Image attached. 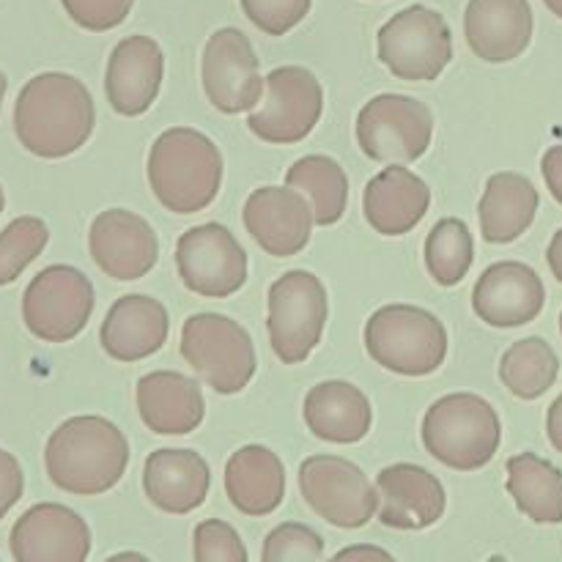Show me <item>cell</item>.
Listing matches in <instances>:
<instances>
[{
    "label": "cell",
    "mask_w": 562,
    "mask_h": 562,
    "mask_svg": "<svg viewBox=\"0 0 562 562\" xmlns=\"http://www.w3.org/2000/svg\"><path fill=\"white\" fill-rule=\"evenodd\" d=\"M203 91L225 115L256 110L267 80H261L256 49L239 27H220L203 49Z\"/></svg>",
    "instance_id": "5bb4252c"
},
{
    "label": "cell",
    "mask_w": 562,
    "mask_h": 562,
    "mask_svg": "<svg viewBox=\"0 0 562 562\" xmlns=\"http://www.w3.org/2000/svg\"><path fill=\"white\" fill-rule=\"evenodd\" d=\"M547 261H549V269H552L554 278H558L562 283V228L552 236V241H549Z\"/></svg>",
    "instance_id": "b9f144b4"
},
{
    "label": "cell",
    "mask_w": 562,
    "mask_h": 562,
    "mask_svg": "<svg viewBox=\"0 0 562 562\" xmlns=\"http://www.w3.org/2000/svg\"><path fill=\"white\" fill-rule=\"evenodd\" d=\"M93 263L113 280H140L157 267L159 239L151 223L130 209L97 214L88 231Z\"/></svg>",
    "instance_id": "9a60e30c"
},
{
    "label": "cell",
    "mask_w": 562,
    "mask_h": 562,
    "mask_svg": "<svg viewBox=\"0 0 562 562\" xmlns=\"http://www.w3.org/2000/svg\"><path fill=\"white\" fill-rule=\"evenodd\" d=\"M261 558L263 562H316L324 558V538L313 527L285 521L269 532Z\"/></svg>",
    "instance_id": "836d02e7"
},
{
    "label": "cell",
    "mask_w": 562,
    "mask_h": 562,
    "mask_svg": "<svg viewBox=\"0 0 562 562\" xmlns=\"http://www.w3.org/2000/svg\"><path fill=\"white\" fill-rule=\"evenodd\" d=\"M9 543L16 562H82L91 554V530L66 505L42 503L16 519Z\"/></svg>",
    "instance_id": "e0dca14e"
},
{
    "label": "cell",
    "mask_w": 562,
    "mask_h": 562,
    "mask_svg": "<svg viewBox=\"0 0 562 562\" xmlns=\"http://www.w3.org/2000/svg\"><path fill=\"white\" fill-rule=\"evenodd\" d=\"M176 269L187 291L225 300L247 283V252L225 225L203 223L176 241Z\"/></svg>",
    "instance_id": "4fadbf2b"
},
{
    "label": "cell",
    "mask_w": 562,
    "mask_h": 562,
    "mask_svg": "<svg viewBox=\"0 0 562 562\" xmlns=\"http://www.w3.org/2000/svg\"><path fill=\"white\" fill-rule=\"evenodd\" d=\"M379 60L406 82H431L453 60L448 20L428 5H409L390 16L376 36Z\"/></svg>",
    "instance_id": "ba28073f"
},
{
    "label": "cell",
    "mask_w": 562,
    "mask_h": 562,
    "mask_svg": "<svg viewBox=\"0 0 562 562\" xmlns=\"http://www.w3.org/2000/svg\"><path fill=\"white\" fill-rule=\"evenodd\" d=\"M434 113L404 93H379L357 115V143L373 162H417L431 148Z\"/></svg>",
    "instance_id": "30bf717a"
},
{
    "label": "cell",
    "mask_w": 562,
    "mask_h": 562,
    "mask_svg": "<svg viewBox=\"0 0 562 562\" xmlns=\"http://www.w3.org/2000/svg\"><path fill=\"white\" fill-rule=\"evenodd\" d=\"M505 488L514 497L516 508L536 525L562 521V472L552 461L536 453L514 456L508 459Z\"/></svg>",
    "instance_id": "f1b7e54d"
},
{
    "label": "cell",
    "mask_w": 562,
    "mask_h": 562,
    "mask_svg": "<svg viewBox=\"0 0 562 562\" xmlns=\"http://www.w3.org/2000/svg\"><path fill=\"white\" fill-rule=\"evenodd\" d=\"M541 195L527 176L503 170L486 181L477 217H481V236L488 245H508L516 241L532 223H536Z\"/></svg>",
    "instance_id": "83f0119b"
},
{
    "label": "cell",
    "mask_w": 562,
    "mask_h": 562,
    "mask_svg": "<svg viewBox=\"0 0 562 562\" xmlns=\"http://www.w3.org/2000/svg\"><path fill=\"white\" fill-rule=\"evenodd\" d=\"M393 560V554L387 549H379V547H349V549H340L335 554V560Z\"/></svg>",
    "instance_id": "60d3db41"
},
{
    "label": "cell",
    "mask_w": 562,
    "mask_h": 562,
    "mask_svg": "<svg viewBox=\"0 0 562 562\" xmlns=\"http://www.w3.org/2000/svg\"><path fill=\"white\" fill-rule=\"evenodd\" d=\"M547 434H549V442H552V448L558 450V453H562V393H560V398L549 406Z\"/></svg>",
    "instance_id": "ab89813d"
},
{
    "label": "cell",
    "mask_w": 562,
    "mask_h": 562,
    "mask_svg": "<svg viewBox=\"0 0 562 562\" xmlns=\"http://www.w3.org/2000/svg\"><path fill=\"white\" fill-rule=\"evenodd\" d=\"M49 241V231L44 220L16 217L0 234V285H9L42 256Z\"/></svg>",
    "instance_id": "d6a6232c"
},
{
    "label": "cell",
    "mask_w": 562,
    "mask_h": 562,
    "mask_svg": "<svg viewBox=\"0 0 562 562\" xmlns=\"http://www.w3.org/2000/svg\"><path fill=\"white\" fill-rule=\"evenodd\" d=\"M302 417L313 437L333 445L362 442L373 426V409L368 395L340 379H329V382L307 390Z\"/></svg>",
    "instance_id": "484cf974"
},
{
    "label": "cell",
    "mask_w": 562,
    "mask_h": 562,
    "mask_svg": "<svg viewBox=\"0 0 562 562\" xmlns=\"http://www.w3.org/2000/svg\"><path fill=\"white\" fill-rule=\"evenodd\" d=\"M5 88H9V80H5V75L0 71V108H3V97H5Z\"/></svg>",
    "instance_id": "ee69618b"
},
{
    "label": "cell",
    "mask_w": 562,
    "mask_h": 562,
    "mask_svg": "<svg viewBox=\"0 0 562 562\" xmlns=\"http://www.w3.org/2000/svg\"><path fill=\"white\" fill-rule=\"evenodd\" d=\"M379 521L404 532L428 530L448 508V494L437 475L417 464H390L376 475Z\"/></svg>",
    "instance_id": "d6986e66"
},
{
    "label": "cell",
    "mask_w": 562,
    "mask_h": 562,
    "mask_svg": "<svg viewBox=\"0 0 562 562\" xmlns=\"http://www.w3.org/2000/svg\"><path fill=\"white\" fill-rule=\"evenodd\" d=\"M269 344L283 366H300L322 344L329 316L327 289L305 269H291L269 289Z\"/></svg>",
    "instance_id": "52a82bcc"
},
{
    "label": "cell",
    "mask_w": 562,
    "mask_h": 562,
    "mask_svg": "<svg viewBox=\"0 0 562 562\" xmlns=\"http://www.w3.org/2000/svg\"><path fill=\"white\" fill-rule=\"evenodd\" d=\"M225 494L245 516H269L285 497V467L274 450L245 445L225 464Z\"/></svg>",
    "instance_id": "4316f807"
},
{
    "label": "cell",
    "mask_w": 562,
    "mask_h": 562,
    "mask_svg": "<svg viewBox=\"0 0 562 562\" xmlns=\"http://www.w3.org/2000/svg\"><path fill=\"white\" fill-rule=\"evenodd\" d=\"M241 220L258 247L274 258H291L305 250L316 225L313 203L289 184L252 190Z\"/></svg>",
    "instance_id": "2e32d148"
},
{
    "label": "cell",
    "mask_w": 562,
    "mask_h": 562,
    "mask_svg": "<svg viewBox=\"0 0 562 562\" xmlns=\"http://www.w3.org/2000/svg\"><path fill=\"white\" fill-rule=\"evenodd\" d=\"M543 3H547V9L552 11V14H558L562 20V0H543Z\"/></svg>",
    "instance_id": "7bdbcfd3"
},
{
    "label": "cell",
    "mask_w": 562,
    "mask_h": 562,
    "mask_svg": "<svg viewBox=\"0 0 562 562\" xmlns=\"http://www.w3.org/2000/svg\"><path fill=\"white\" fill-rule=\"evenodd\" d=\"M541 173L547 181L549 192H552L554 201L562 206V146H552L541 159Z\"/></svg>",
    "instance_id": "f35d334b"
},
{
    "label": "cell",
    "mask_w": 562,
    "mask_h": 562,
    "mask_svg": "<svg viewBox=\"0 0 562 562\" xmlns=\"http://www.w3.org/2000/svg\"><path fill=\"white\" fill-rule=\"evenodd\" d=\"M300 492L327 525L360 530L376 516L379 492L366 472L340 456H311L300 467Z\"/></svg>",
    "instance_id": "7c38bea8"
},
{
    "label": "cell",
    "mask_w": 562,
    "mask_h": 562,
    "mask_svg": "<svg viewBox=\"0 0 562 562\" xmlns=\"http://www.w3.org/2000/svg\"><path fill=\"white\" fill-rule=\"evenodd\" d=\"M181 357L220 395H236L256 376L250 333L223 313H195L181 324Z\"/></svg>",
    "instance_id": "8992f818"
},
{
    "label": "cell",
    "mask_w": 562,
    "mask_h": 562,
    "mask_svg": "<svg viewBox=\"0 0 562 562\" xmlns=\"http://www.w3.org/2000/svg\"><path fill=\"white\" fill-rule=\"evenodd\" d=\"M560 357L543 338H525L508 346L499 360V382L521 401H536L554 387Z\"/></svg>",
    "instance_id": "4dcf8cb0"
},
{
    "label": "cell",
    "mask_w": 562,
    "mask_h": 562,
    "mask_svg": "<svg viewBox=\"0 0 562 562\" xmlns=\"http://www.w3.org/2000/svg\"><path fill=\"white\" fill-rule=\"evenodd\" d=\"M148 187L168 212H203L223 187V154L190 126L165 130L148 151Z\"/></svg>",
    "instance_id": "3957f363"
},
{
    "label": "cell",
    "mask_w": 562,
    "mask_h": 562,
    "mask_svg": "<svg viewBox=\"0 0 562 562\" xmlns=\"http://www.w3.org/2000/svg\"><path fill=\"white\" fill-rule=\"evenodd\" d=\"M285 184L311 198L316 225L327 228L344 220L346 206H349V176L333 157L307 154L296 159L285 173Z\"/></svg>",
    "instance_id": "f546056e"
},
{
    "label": "cell",
    "mask_w": 562,
    "mask_h": 562,
    "mask_svg": "<svg viewBox=\"0 0 562 562\" xmlns=\"http://www.w3.org/2000/svg\"><path fill=\"white\" fill-rule=\"evenodd\" d=\"M431 206V190L415 170L393 162L373 176L362 192L368 225L382 236L409 234Z\"/></svg>",
    "instance_id": "d4e9b609"
},
{
    "label": "cell",
    "mask_w": 562,
    "mask_h": 562,
    "mask_svg": "<svg viewBox=\"0 0 562 562\" xmlns=\"http://www.w3.org/2000/svg\"><path fill=\"white\" fill-rule=\"evenodd\" d=\"M97 294L80 269L53 263L27 283L22 294V322L44 344H69L88 327Z\"/></svg>",
    "instance_id": "9c48e42d"
},
{
    "label": "cell",
    "mask_w": 562,
    "mask_h": 562,
    "mask_svg": "<svg viewBox=\"0 0 562 562\" xmlns=\"http://www.w3.org/2000/svg\"><path fill=\"white\" fill-rule=\"evenodd\" d=\"M547 305V289L532 267L521 261L492 263L472 289V311L488 327L514 329L536 322Z\"/></svg>",
    "instance_id": "ac0fdd59"
},
{
    "label": "cell",
    "mask_w": 562,
    "mask_h": 562,
    "mask_svg": "<svg viewBox=\"0 0 562 562\" xmlns=\"http://www.w3.org/2000/svg\"><path fill=\"white\" fill-rule=\"evenodd\" d=\"M475 261V241L470 225L459 217H445L428 231L426 269L439 285L450 289L467 278Z\"/></svg>",
    "instance_id": "1f68e13d"
},
{
    "label": "cell",
    "mask_w": 562,
    "mask_h": 562,
    "mask_svg": "<svg viewBox=\"0 0 562 562\" xmlns=\"http://www.w3.org/2000/svg\"><path fill=\"white\" fill-rule=\"evenodd\" d=\"M71 22L93 33L119 27L130 16L135 0H60Z\"/></svg>",
    "instance_id": "8d00e7d4"
},
{
    "label": "cell",
    "mask_w": 562,
    "mask_h": 562,
    "mask_svg": "<svg viewBox=\"0 0 562 562\" xmlns=\"http://www.w3.org/2000/svg\"><path fill=\"white\" fill-rule=\"evenodd\" d=\"M192 554L198 562H247L239 532L223 519H206L192 532Z\"/></svg>",
    "instance_id": "e575fe53"
},
{
    "label": "cell",
    "mask_w": 562,
    "mask_h": 562,
    "mask_svg": "<svg viewBox=\"0 0 562 562\" xmlns=\"http://www.w3.org/2000/svg\"><path fill=\"white\" fill-rule=\"evenodd\" d=\"M3 206H5V195H3V187H0V212H3Z\"/></svg>",
    "instance_id": "f6af8a7d"
},
{
    "label": "cell",
    "mask_w": 562,
    "mask_h": 562,
    "mask_svg": "<svg viewBox=\"0 0 562 562\" xmlns=\"http://www.w3.org/2000/svg\"><path fill=\"white\" fill-rule=\"evenodd\" d=\"M170 333L168 311L146 294H126L110 305L99 329L104 355L119 362H140L157 355Z\"/></svg>",
    "instance_id": "7402d4cb"
},
{
    "label": "cell",
    "mask_w": 562,
    "mask_h": 562,
    "mask_svg": "<svg viewBox=\"0 0 562 562\" xmlns=\"http://www.w3.org/2000/svg\"><path fill=\"white\" fill-rule=\"evenodd\" d=\"M130 456V442L115 423L99 415H80L55 428L44 448V467L60 492L97 497L119 486Z\"/></svg>",
    "instance_id": "7a4b0ae2"
},
{
    "label": "cell",
    "mask_w": 562,
    "mask_h": 562,
    "mask_svg": "<svg viewBox=\"0 0 562 562\" xmlns=\"http://www.w3.org/2000/svg\"><path fill=\"white\" fill-rule=\"evenodd\" d=\"M536 20L530 0H470L464 36L472 53L486 64H508L532 42Z\"/></svg>",
    "instance_id": "44dd1931"
},
{
    "label": "cell",
    "mask_w": 562,
    "mask_h": 562,
    "mask_svg": "<svg viewBox=\"0 0 562 562\" xmlns=\"http://www.w3.org/2000/svg\"><path fill=\"white\" fill-rule=\"evenodd\" d=\"M366 349L384 371L431 376L448 357V329L426 307L384 305L368 318Z\"/></svg>",
    "instance_id": "5b68a950"
},
{
    "label": "cell",
    "mask_w": 562,
    "mask_h": 562,
    "mask_svg": "<svg viewBox=\"0 0 562 562\" xmlns=\"http://www.w3.org/2000/svg\"><path fill=\"white\" fill-rule=\"evenodd\" d=\"M212 472L195 450H154L143 467V492L162 514L184 516L206 503Z\"/></svg>",
    "instance_id": "cb8c5ba5"
},
{
    "label": "cell",
    "mask_w": 562,
    "mask_h": 562,
    "mask_svg": "<svg viewBox=\"0 0 562 562\" xmlns=\"http://www.w3.org/2000/svg\"><path fill=\"white\" fill-rule=\"evenodd\" d=\"M97 108L86 82L64 71H44L22 86L14 104V132L42 159L80 151L93 135Z\"/></svg>",
    "instance_id": "6da1fadb"
},
{
    "label": "cell",
    "mask_w": 562,
    "mask_h": 562,
    "mask_svg": "<svg viewBox=\"0 0 562 562\" xmlns=\"http://www.w3.org/2000/svg\"><path fill=\"white\" fill-rule=\"evenodd\" d=\"M324 113V88L305 66H278L267 75V97L250 110L247 126L263 143L291 146L316 130Z\"/></svg>",
    "instance_id": "8fae6325"
},
{
    "label": "cell",
    "mask_w": 562,
    "mask_h": 562,
    "mask_svg": "<svg viewBox=\"0 0 562 562\" xmlns=\"http://www.w3.org/2000/svg\"><path fill=\"white\" fill-rule=\"evenodd\" d=\"M560 333H562V313H560Z\"/></svg>",
    "instance_id": "bcb514c9"
},
{
    "label": "cell",
    "mask_w": 562,
    "mask_h": 562,
    "mask_svg": "<svg viewBox=\"0 0 562 562\" xmlns=\"http://www.w3.org/2000/svg\"><path fill=\"white\" fill-rule=\"evenodd\" d=\"M503 423L497 409L475 393H450L423 417V445L439 464L475 472L497 456Z\"/></svg>",
    "instance_id": "277c9868"
},
{
    "label": "cell",
    "mask_w": 562,
    "mask_h": 562,
    "mask_svg": "<svg viewBox=\"0 0 562 562\" xmlns=\"http://www.w3.org/2000/svg\"><path fill=\"white\" fill-rule=\"evenodd\" d=\"M313 0H241L247 20L267 36H285L311 11Z\"/></svg>",
    "instance_id": "d590c367"
},
{
    "label": "cell",
    "mask_w": 562,
    "mask_h": 562,
    "mask_svg": "<svg viewBox=\"0 0 562 562\" xmlns=\"http://www.w3.org/2000/svg\"><path fill=\"white\" fill-rule=\"evenodd\" d=\"M22 488H25V477H22L20 461L9 450L0 448V519L20 503Z\"/></svg>",
    "instance_id": "74e56055"
},
{
    "label": "cell",
    "mask_w": 562,
    "mask_h": 562,
    "mask_svg": "<svg viewBox=\"0 0 562 562\" xmlns=\"http://www.w3.org/2000/svg\"><path fill=\"white\" fill-rule=\"evenodd\" d=\"M135 401L143 426L162 437H184L195 431L206 415L201 384L179 371L146 373L137 382Z\"/></svg>",
    "instance_id": "603a6c76"
},
{
    "label": "cell",
    "mask_w": 562,
    "mask_h": 562,
    "mask_svg": "<svg viewBox=\"0 0 562 562\" xmlns=\"http://www.w3.org/2000/svg\"><path fill=\"white\" fill-rule=\"evenodd\" d=\"M165 55L151 36H126L110 53L104 71V93L119 115H143L159 97Z\"/></svg>",
    "instance_id": "ffe728a7"
}]
</instances>
